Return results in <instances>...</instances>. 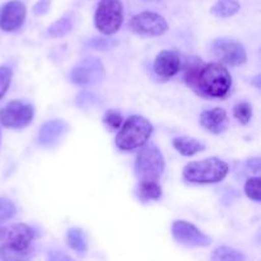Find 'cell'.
<instances>
[{
  "instance_id": "obj_1",
  "label": "cell",
  "mask_w": 261,
  "mask_h": 261,
  "mask_svg": "<svg viewBox=\"0 0 261 261\" xmlns=\"http://www.w3.org/2000/svg\"><path fill=\"white\" fill-rule=\"evenodd\" d=\"M232 87V76L222 64L212 63L201 65L193 88L199 93L214 98H223Z\"/></svg>"
},
{
  "instance_id": "obj_2",
  "label": "cell",
  "mask_w": 261,
  "mask_h": 261,
  "mask_svg": "<svg viewBox=\"0 0 261 261\" xmlns=\"http://www.w3.org/2000/svg\"><path fill=\"white\" fill-rule=\"evenodd\" d=\"M228 173V165L219 158H206L190 162L184 168V178L193 184H216Z\"/></svg>"
},
{
  "instance_id": "obj_3",
  "label": "cell",
  "mask_w": 261,
  "mask_h": 261,
  "mask_svg": "<svg viewBox=\"0 0 261 261\" xmlns=\"http://www.w3.org/2000/svg\"><path fill=\"white\" fill-rule=\"evenodd\" d=\"M153 126L145 117L133 115L125 121L116 137V145L121 150H133L148 142Z\"/></svg>"
},
{
  "instance_id": "obj_4",
  "label": "cell",
  "mask_w": 261,
  "mask_h": 261,
  "mask_svg": "<svg viewBox=\"0 0 261 261\" xmlns=\"http://www.w3.org/2000/svg\"><path fill=\"white\" fill-rule=\"evenodd\" d=\"M165 171V158L154 144L145 145L135 161V172L142 181H155Z\"/></svg>"
},
{
  "instance_id": "obj_5",
  "label": "cell",
  "mask_w": 261,
  "mask_h": 261,
  "mask_svg": "<svg viewBox=\"0 0 261 261\" xmlns=\"http://www.w3.org/2000/svg\"><path fill=\"white\" fill-rule=\"evenodd\" d=\"M124 20V10L120 0H101L94 13V24L103 35H114Z\"/></svg>"
},
{
  "instance_id": "obj_6",
  "label": "cell",
  "mask_w": 261,
  "mask_h": 261,
  "mask_svg": "<svg viewBox=\"0 0 261 261\" xmlns=\"http://www.w3.org/2000/svg\"><path fill=\"white\" fill-rule=\"evenodd\" d=\"M106 71L102 61L97 58H86L70 71V81L81 87L94 86L103 81Z\"/></svg>"
},
{
  "instance_id": "obj_7",
  "label": "cell",
  "mask_w": 261,
  "mask_h": 261,
  "mask_svg": "<svg viewBox=\"0 0 261 261\" xmlns=\"http://www.w3.org/2000/svg\"><path fill=\"white\" fill-rule=\"evenodd\" d=\"M129 30L135 35L144 37H158L167 32L168 24L161 14L154 12H143L130 19Z\"/></svg>"
},
{
  "instance_id": "obj_8",
  "label": "cell",
  "mask_w": 261,
  "mask_h": 261,
  "mask_svg": "<svg viewBox=\"0 0 261 261\" xmlns=\"http://www.w3.org/2000/svg\"><path fill=\"white\" fill-rule=\"evenodd\" d=\"M35 115L32 105L20 101H12L0 110V122L5 127L19 129L31 124Z\"/></svg>"
},
{
  "instance_id": "obj_9",
  "label": "cell",
  "mask_w": 261,
  "mask_h": 261,
  "mask_svg": "<svg viewBox=\"0 0 261 261\" xmlns=\"http://www.w3.org/2000/svg\"><path fill=\"white\" fill-rule=\"evenodd\" d=\"M212 51L217 59L227 65L239 66L246 63L247 55L244 46L237 41L228 38H218L212 45Z\"/></svg>"
},
{
  "instance_id": "obj_10",
  "label": "cell",
  "mask_w": 261,
  "mask_h": 261,
  "mask_svg": "<svg viewBox=\"0 0 261 261\" xmlns=\"http://www.w3.org/2000/svg\"><path fill=\"white\" fill-rule=\"evenodd\" d=\"M172 236L178 244L188 247H206L212 244L211 237L185 221L173 222Z\"/></svg>"
},
{
  "instance_id": "obj_11",
  "label": "cell",
  "mask_w": 261,
  "mask_h": 261,
  "mask_svg": "<svg viewBox=\"0 0 261 261\" xmlns=\"http://www.w3.org/2000/svg\"><path fill=\"white\" fill-rule=\"evenodd\" d=\"M25 19V7L19 0H10L0 8V28L7 32L19 30Z\"/></svg>"
},
{
  "instance_id": "obj_12",
  "label": "cell",
  "mask_w": 261,
  "mask_h": 261,
  "mask_svg": "<svg viewBox=\"0 0 261 261\" xmlns=\"http://www.w3.org/2000/svg\"><path fill=\"white\" fill-rule=\"evenodd\" d=\"M33 240V229L23 223L12 224L8 227H0V242L5 245L25 249L30 247Z\"/></svg>"
},
{
  "instance_id": "obj_13",
  "label": "cell",
  "mask_w": 261,
  "mask_h": 261,
  "mask_svg": "<svg viewBox=\"0 0 261 261\" xmlns=\"http://www.w3.org/2000/svg\"><path fill=\"white\" fill-rule=\"evenodd\" d=\"M154 73L162 79H171L178 73L181 68L180 55L176 51L163 50L154 60Z\"/></svg>"
},
{
  "instance_id": "obj_14",
  "label": "cell",
  "mask_w": 261,
  "mask_h": 261,
  "mask_svg": "<svg viewBox=\"0 0 261 261\" xmlns=\"http://www.w3.org/2000/svg\"><path fill=\"white\" fill-rule=\"evenodd\" d=\"M69 125L64 120L55 119L45 122L38 133V143L42 147H54L66 134Z\"/></svg>"
},
{
  "instance_id": "obj_15",
  "label": "cell",
  "mask_w": 261,
  "mask_h": 261,
  "mask_svg": "<svg viewBox=\"0 0 261 261\" xmlns=\"http://www.w3.org/2000/svg\"><path fill=\"white\" fill-rule=\"evenodd\" d=\"M200 124L204 129L213 134H221L226 132L228 127V116L226 110L216 107L213 110L204 111L200 115Z\"/></svg>"
},
{
  "instance_id": "obj_16",
  "label": "cell",
  "mask_w": 261,
  "mask_h": 261,
  "mask_svg": "<svg viewBox=\"0 0 261 261\" xmlns=\"http://www.w3.org/2000/svg\"><path fill=\"white\" fill-rule=\"evenodd\" d=\"M173 147L180 154L185 157H191L199 152H203L205 149V145L199 140L189 137H178L173 140Z\"/></svg>"
},
{
  "instance_id": "obj_17",
  "label": "cell",
  "mask_w": 261,
  "mask_h": 261,
  "mask_svg": "<svg viewBox=\"0 0 261 261\" xmlns=\"http://www.w3.org/2000/svg\"><path fill=\"white\" fill-rule=\"evenodd\" d=\"M239 10L240 4L236 0H218L211 9V13L218 18H228L236 14Z\"/></svg>"
},
{
  "instance_id": "obj_18",
  "label": "cell",
  "mask_w": 261,
  "mask_h": 261,
  "mask_svg": "<svg viewBox=\"0 0 261 261\" xmlns=\"http://www.w3.org/2000/svg\"><path fill=\"white\" fill-rule=\"evenodd\" d=\"M66 241L68 245L74 250V251L79 252V254H84L87 251V237L86 233L82 231L81 228H70L66 233Z\"/></svg>"
},
{
  "instance_id": "obj_19",
  "label": "cell",
  "mask_w": 261,
  "mask_h": 261,
  "mask_svg": "<svg viewBox=\"0 0 261 261\" xmlns=\"http://www.w3.org/2000/svg\"><path fill=\"white\" fill-rule=\"evenodd\" d=\"M31 256H32V249L31 247L20 249V247L5 244L0 246V259L3 260H23L28 259Z\"/></svg>"
},
{
  "instance_id": "obj_20",
  "label": "cell",
  "mask_w": 261,
  "mask_h": 261,
  "mask_svg": "<svg viewBox=\"0 0 261 261\" xmlns=\"http://www.w3.org/2000/svg\"><path fill=\"white\" fill-rule=\"evenodd\" d=\"M138 195L143 201L158 200L162 195V189L155 181H142L138 189Z\"/></svg>"
},
{
  "instance_id": "obj_21",
  "label": "cell",
  "mask_w": 261,
  "mask_h": 261,
  "mask_svg": "<svg viewBox=\"0 0 261 261\" xmlns=\"http://www.w3.org/2000/svg\"><path fill=\"white\" fill-rule=\"evenodd\" d=\"M74 27V20L71 17H65L60 18L59 20L54 22L53 24L48 27L47 33L51 36V37H64L65 35H68Z\"/></svg>"
},
{
  "instance_id": "obj_22",
  "label": "cell",
  "mask_w": 261,
  "mask_h": 261,
  "mask_svg": "<svg viewBox=\"0 0 261 261\" xmlns=\"http://www.w3.org/2000/svg\"><path fill=\"white\" fill-rule=\"evenodd\" d=\"M212 259L217 261H244L246 260V256L241 251H237L232 247L221 246L214 250Z\"/></svg>"
},
{
  "instance_id": "obj_23",
  "label": "cell",
  "mask_w": 261,
  "mask_h": 261,
  "mask_svg": "<svg viewBox=\"0 0 261 261\" xmlns=\"http://www.w3.org/2000/svg\"><path fill=\"white\" fill-rule=\"evenodd\" d=\"M233 115L240 124L246 125L247 122L251 120V116H252L251 105L247 103V102H241V103H237L236 106H234Z\"/></svg>"
},
{
  "instance_id": "obj_24",
  "label": "cell",
  "mask_w": 261,
  "mask_h": 261,
  "mask_svg": "<svg viewBox=\"0 0 261 261\" xmlns=\"http://www.w3.org/2000/svg\"><path fill=\"white\" fill-rule=\"evenodd\" d=\"M15 213H17V209H15L14 204L8 199L0 198V224L13 218Z\"/></svg>"
},
{
  "instance_id": "obj_25",
  "label": "cell",
  "mask_w": 261,
  "mask_h": 261,
  "mask_svg": "<svg viewBox=\"0 0 261 261\" xmlns=\"http://www.w3.org/2000/svg\"><path fill=\"white\" fill-rule=\"evenodd\" d=\"M245 193L251 200L260 201V178L250 177L245 185Z\"/></svg>"
},
{
  "instance_id": "obj_26",
  "label": "cell",
  "mask_w": 261,
  "mask_h": 261,
  "mask_svg": "<svg viewBox=\"0 0 261 261\" xmlns=\"http://www.w3.org/2000/svg\"><path fill=\"white\" fill-rule=\"evenodd\" d=\"M97 102H98V97L92 93V92L84 91L76 97V105L82 109H89V107L94 106Z\"/></svg>"
},
{
  "instance_id": "obj_27",
  "label": "cell",
  "mask_w": 261,
  "mask_h": 261,
  "mask_svg": "<svg viewBox=\"0 0 261 261\" xmlns=\"http://www.w3.org/2000/svg\"><path fill=\"white\" fill-rule=\"evenodd\" d=\"M87 45L92 48H97V50H107L116 45V41L111 40V38L105 37H94L87 42Z\"/></svg>"
},
{
  "instance_id": "obj_28",
  "label": "cell",
  "mask_w": 261,
  "mask_h": 261,
  "mask_svg": "<svg viewBox=\"0 0 261 261\" xmlns=\"http://www.w3.org/2000/svg\"><path fill=\"white\" fill-rule=\"evenodd\" d=\"M103 122L111 129H120L122 124V116L115 110H110L105 114L103 116Z\"/></svg>"
},
{
  "instance_id": "obj_29",
  "label": "cell",
  "mask_w": 261,
  "mask_h": 261,
  "mask_svg": "<svg viewBox=\"0 0 261 261\" xmlns=\"http://www.w3.org/2000/svg\"><path fill=\"white\" fill-rule=\"evenodd\" d=\"M12 81V70L8 66H0V98L5 94L9 88Z\"/></svg>"
},
{
  "instance_id": "obj_30",
  "label": "cell",
  "mask_w": 261,
  "mask_h": 261,
  "mask_svg": "<svg viewBox=\"0 0 261 261\" xmlns=\"http://www.w3.org/2000/svg\"><path fill=\"white\" fill-rule=\"evenodd\" d=\"M50 4L51 0H38L35 4V7H33V13L36 15H43L50 9Z\"/></svg>"
},
{
  "instance_id": "obj_31",
  "label": "cell",
  "mask_w": 261,
  "mask_h": 261,
  "mask_svg": "<svg viewBox=\"0 0 261 261\" xmlns=\"http://www.w3.org/2000/svg\"><path fill=\"white\" fill-rule=\"evenodd\" d=\"M247 166H249L254 172L257 173L260 171V160L259 158H252V160H249Z\"/></svg>"
}]
</instances>
